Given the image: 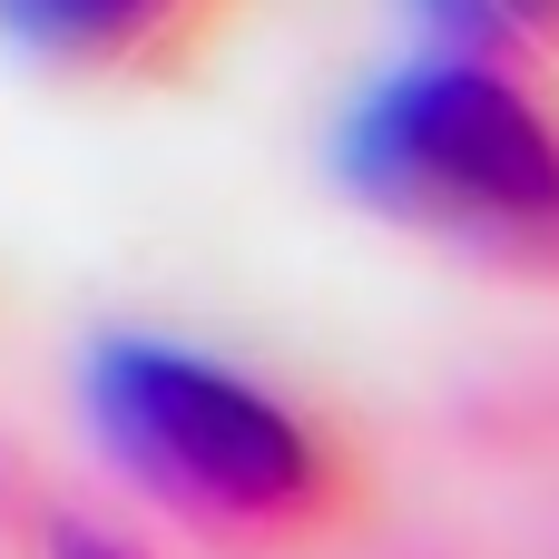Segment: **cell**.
I'll list each match as a JSON object with an SVG mask.
<instances>
[{
	"label": "cell",
	"instance_id": "obj_1",
	"mask_svg": "<svg viewBox=\"0 0 559 559\" xmlns=\"http://www.w3.org/2000/svg\"><path fill=\"white\" fill-rule=\"evenodd\" d=\"M88 423L118 472L167 501L187 531L226 550H314L354 521V462L265 383L177 354V344H98L88 354Z\"/></svg>",
	"mask_w": 559,
	"mask_h": 559
},
{
	"label": "cell",
	"instance_id": "obj_2",
	"mask_svg": "<svg viewBox=\"0 0 559 559\" xmlns=\"http://www.w3.org/2000/svg\"><path fill=\"white\" fill-rule=\"evenodd\" d=\"M344 187L481 265L559 275V118L491 59H423L383 79L344 128Z\"/></svg>",
	"mask_w": 559,
	"mask_h": 559
},
{
	"label": "cell",
	"instance_id": "obj_3",
	"mask_svg": "<svg viewBox=\"0 0 559 559\" xmlns=\"http://www.w3.org/2000/svg\"><path fill=\"white\" fill-rule=\"evenodd\" d=\"M236 0H0V29L69 79H177Z\"/></svg>",
	"mask_w": 559,
	"mask_h": 559
},
{
	"label": "cell",
	"instance_id": "obj_4",
	"mask_svg": "<svg viewBox=\"0 0 559 559\" xmlns=\"http://www.w3.org/2000/svg\"><path fill=\"white\" fill-rule=\"evenodd\" d=\"M413 10L432 20L442 49L491 59V69H521V59L559 49V0H413Z\"/></svg>",
	"mask_w": 559,
	"mask_h": 559
},
{
	"label": "cell",
	"instance_id": "obj_5",
	"mask_svg": "<svg viewBox=\"0 0 559 559\" xmlns=\"http://www.w3.org/2000/svg\"><path fill=\"white\" fill-rule=\"evenodd\" d=\"M49 559H128V550H118V540H98V531H59Z\"/></svg>",
	"mask_w": 559,
	"mask_h": 559
}]
</instances>
